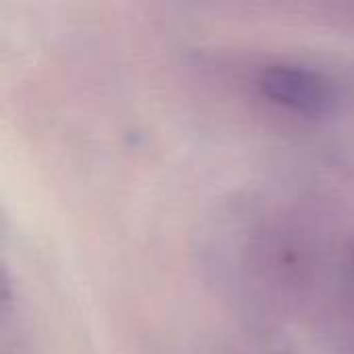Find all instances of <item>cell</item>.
<instances>
[{
	"instance_id": "1",
	"label": "cell",
	"mask_w": 354,
	"mask_h": 354,
	"mask_svg": "<svg viewBox=\"0 0 354 354\" xmlns=\"http://www.w3.org/2000/svg\"><path fill=\"white\" fill-rule=\"evenodd\" d=\"M259 89L270 102L305 116H324L336 104L332 79L305 64H270L259 77Z\"/></svg>"
}]
</instances>
